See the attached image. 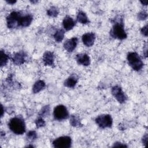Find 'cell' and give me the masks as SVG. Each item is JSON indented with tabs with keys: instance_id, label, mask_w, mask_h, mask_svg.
I'll list each match as a JSON object with an SVG mask.
<instances>
[{
	"instance_id": "2e32d148",
	"label": "cell",
	"mask_w": 148,
	"mask_h": 148,
	"mask_svg": "<svg viewBox=\"0 0 148 148\" xmlns=\"http://www.w3.org/2000/svg\"><path fill=\"white\" fill-rule=\"evenodd\" d=\"M78 81V77L75 74L71 75L64 82V86L68 88H73Z\"/></svg>"
},
{
	"instance_id": "4316f807",
	"label": "cell",
	"mask_w": 148,
	"mask_h": 148,
	"mask_svg": "<svg viewBox=\"0 0 148 148\" xmlns=\"http://www.w3.org/2000/svg\"><path fill=\"white\" fill-rule=\"evenodd\" d=\"M140 32L144 36H147V25H146L145 26L142 27V28L140 30Z\"/></svg>"
},
{
	"instance_id": "d6986e66",
	"label": "cell",
	"mask_w": 148,
	"mask_h": 148,
	"mask_svg": "<svg viewBox=\"0 0 148 148\" xmlns=\"http://www.w3.org/2000/svg\"><path fill=\"white\" fill-rule=\"evenodd\" d=\"M70 124L75 127H79L82 126V124L79 119V117L75 114H72L70 117Z\"/></svg>"
},
{
	"instance_id": "d4e9b609",
	"label": "cell",
	"mask_w": 148,
	"mask_h": 148,
	"mask_svg": "<svg viewBox=\"0 0 148 148\" xmlns=\"http://www.w3.org/2000/svg\"><path fill=\"white\" fill-rule=\"evenodd\" d=\"M35 124L37 128H40L44 127L45 125V120L42 119V117H39L38 119L36 120L35 121Z\"/></svg>"
},
{
	"instance_id": "8fae6325",
	"label": "cell",
	"mask_w": 148,
	"mask_h": 148,
	"mask_svg": "<svg viewBox=\"0 0 148 148\" xmlns=\"http://www.w3.org/2000/svg\"><path fill=\"white\" fill-rule=\"evenodd\" d=\"M76 60L79 64L84 66H88L91 62L90 57L86 53L77 54L76 56Z\"/></svg>"
},
{
	"instance_id": "4fadbf2b",
	"label": "cell",
	"mask_w": 148,
	"mask_h": 148,
	"mask_svg": "<svg viewBox=\"0 0 148 148\" xmlns=\"http://www.w3.org/2000/svg\"><path fill=\"white\" fill-rule=\"evenodd\" d=\"M75 21L69 16H66L62 21V25L66 31H69L75 27Z\"/></svg>"
},
{
	"instance_id": "cb8c5ba5",
	"label": "cell",
	"mask_w": 148,
	"mask_h": 148,
	"mask_svg": "<svg viewBox=\"0 0 148 148\" xmlns=\"http://www.w3.org/2000/svg\"><path fill=\"white\" fill-rule=\"evenodd\" d=\"M27 138L28 140L33 141L38 138V135L35 131H29L27 135Z\"/></svg>"
},
{
	"instance_id": "30bf717a",
	"label": "cell",
	"mask_w": 148,
	"mask_h": 148,
	"mask_svg": "<svg viewBox=\"0 0 148 148\" xmlns=\"http://www.w3.org/2000/svg\"><path fill=\"white\" fill-rule=\"evenodd\" d=\"M77 42L78 39L76 37H73L65 41L64 44V47L67 51L72 52L76 48Z\"/></svg>"
},
{
	"instance_id": "7a4b0ae2",
	"label": "cell",
	"mask_w": 148,
	"mask_h": 148,
	"mask_svg": "<svg viewBox=\"0 0 148 148\" xmlns=\"http://www.w3.org/2000/svg\"><path fill=\"white\" fill-rule=\"evenodd\" d=\"M127 60L129 65L136 71H140L143 66V63L140 56L135 52L129 53L127 55Z\"/></svg>"
},
{
	"instance_id": "ffe728a7",
	"label": "cell",
	"mask_w": 148,
	"mask_h": 148,
	"mask_svg": "<svg viewBox=\"0 0 148 148\" xmlns=\"http://www.w3.org/2000/svg\"><path fill=\"white\" fill-rule=\"evenodd\" d=\"M65 35V31L62 29H59L57 30V31L55 32L54 35V38L55 40L57 42H61L64 37Z\"/></svg>"
},
{
	"instance_id": "e0dca14e",
	"label": "cell",
	"mask_w": 148,
	"mask_h": 148,
	"mask_svg": "<svg viewBox=\"0 0 148 148\" xmlns=\"http://www.w3.org/2000/svg\"><path fill=\"white\" fill-rule=\"evenodd\" d=\"M46 86L45 83L41 80H38L35 83L32 87V91L34 93H38L43 90Z\"/></svg>"
},
{
	"instance_id": "ba28073f",
	"label": "cell",
	"mask_w": 148,
	"mask_h": 148,
	"mask_svg": "<svg viewBox=\"0 0 148 148\" xmlns=\"http://www.w3.org/2000/svg\"><path fill=\"white\" fill-rule=\"evenodd\" d=\"M112 94L117 101L121 103L125 102L127 99L126 95L124 93L121 88L119 86H114L112 87Z\"/></svg>"
},
{
	"instance_id": "5bb4252c",
	"label": "cell",
	"mask_w": 148,
	"mask_h": 148,
	"mask_svg": "<svg viewBox=\"0 0 148 148\" xmlns=\"http://www.w3.org/2000/svg\"><path fill=\"white\" fill-rule=\"evenodd\" d=\"M33 19V17L30 14H27L20 17L19 20L18 25L19 27H28L32 23Z\"/></svg>"
},
{
	"instance_id": "603a6c76",
	"label": "cell",
	"mask_w": 148,
	"mask_h": 148,
	"mask_svg": "<svg viewBox=\"0 0 148 148\" xmlns=\"http://www.w3.org/2000/svg\"><path fill=\"white\" fill-rule=\"evenodd\" d=\"M50 106L49 105H46L45 106H43L42 109L40 110V111L39 113V115L40 117H46L50 113Z\"/></svg>"
},
{
	"instance_id": "7c38bea8",
	"label": "cell",
	"mask_w": 148,
	"mask_h": 148,
	"mask_svg": "<svg viewBox=\"0 0 148 148\" xmlns=\"http://www.w3.org/2000/svg\"><path fill=\"white\" fill-rule=\"evenodd\" d=\"M54 55L53 53L47 51L43 56V62L45 65L52 66L54 65Z\"/></svg>"
},
{
	"instance_id": "52a82bcc",
	"label": "cell",
	"mask_w": 148,
	"mask_h": 148,
	"mask_svg": "<svg viewBox=\"0 0 148 148\" xmlns=\"http://www.w3.org/2000/svg\"><path fill=\"white\" fill-rule=\"evenodd\" d=\"M72 140L68 136H63L59 137L53 142V145L57 148H68L71 146Z\"/></svg>"
},
{
	"instance_id": "f1b7e54d",
	"label": "cell",
	"mask_w": 148,
	"mask_h": 148,
	"mask_svg": "<svg viewBox=\"0 0 148 148\" xmlns=\"http://www.w3.org/2000/svg\"><path fill=\"white\" fill-rule=\"evenodd\" d=\"M120 147H127V146L125 145H123L120 142H116L113 145V147H120Z\"/></svg>"
},
{
	"instance_id": "f546056e",
	"label": "cell",
	"mask_w": 148,
	"mask_h": 148,
	"mask_svg": "<svg viewBox=\"0 0 148 148\" xmlns=\"http://www.w3.org/2000/svg\"><path fill=\"white\" fill-rule=\"evenodd\" d=\"M6 2L9 4H11V5H13L14 3H15L16 2V1H6Z\"/></svg>"
},
{
	"instance_id": "5b68a950",
	"label": "cell",
	"mask_w": 148,
	"mask_h": 148,
	"mask_svg": "<svg viewBox=\"0 0 148 148\" xmlns=\"http://www.w3.org/2000/svg\"><path fill=\"white\" fill-rule=\"evenodd\" d=\"M95 123L101 128H110L112 125L113 120L110 115L101 114L95 119Z\"/></svg>"
},
{
	"instance_id": "83f0119b",
	"label": "cell",
	"mask_w": 148,
	"mask_h": 148,
	"mask_svg": "<svg viewBox=\"0 0 148 148\" xmlns=\"http://www.w3.org/2000/svg\"><path fill=\"white\" fill-rule=\"evenodd\" d=\"M147 134H145L143 137V139H142V142H143V145L146 146H147Z\"/></svg>"
},
{
	"instance_id": "8992f818",
	"label": "cell",
	"mask_w": 148,
	"mask_h": 148,
	"mask_svg": "<svg viewBox=\"0 0 148 148\" xmlns=\"http://www.w3.org/2000/svg\"><path fill=\"white\" fill-rule=\"evenodd\" d=\"M53 115L54 119L57 120H65L69 117V113L66 108L62 105H57L54 108Z\"/></svg>"
},
{
	"instance_id": "484cf974",
	"label": "cell",
	"mask_w": 148,
	"mask_h": 148,
	"mask_svg": "<svg viewBox=\"0 0 148 148\" xmlns=\"http://www.w3.org/2000/svg\"><path fill=\"white\" fill-rule=\"evenodd\" d=\"M147 17V14L145 11H141L138 14V18L139 20H143L146 19Z\"/></svg>"
},
{
	"instance_id": "9a60e30c",
	"label": "cell",
	"mask_w": 148,
	"mask_h": 148,
	"mask_svg": "<svg viewBox=\"0 0 148 148\" xmlns=\"http://www.w3.org/2000/svg\"><path fill=\"white\" fill-rule=\"evenodd\" d=\"M25 56L26 55L23 51L15 53L12 58L13 63L17 65L24 64L25 61Z\"/></svg>"
},
{
	"instance_id": "1f68e13d",
	"label": "cell",
	"mask_w": 148,
	"mask_h": 148,
	"mask_svg": "<svg viewBox=\"0 0 148 148\" xmlns=\"http://www.w3.org/2000/svg\"><path fill=\"white\" fill-rule=\"evenodd\" d=\"M1 109H2V113H1V117H2L3 116V106L2 105L1 106Z\"/></svg>"
},
{
	"instance_id": "ac0fdd59",
	"label": "cell",
	"mask_w": 148,
	"mask_h": 148,
	"mask_svg": "<svg viewBox=\"0 0 148 148\" xmlns=\"http://www.w3.org/2000/svg\"><path fill=\"white\" fill-rule=\"evenodd\" d=\"M77 21L81 24H87L90 22L86 14L83 11H79L77 14Z\"/></svg>"
},
{
	"instance_id": "3957f363",
	"label": "cell",
	"mask_w": 148,
	"mask_h": 148,
	"mask_svg": "<svg viewBox=\"0 0 148 148\" xmlns=\"http://www.w3.org/2000/svg\"><path fill=\"white\" fill-rule=\"evenodd\" d=\"M110 34L113 38L120 40H123L127 38V35L124 30V25L122 21L120 22L114 23L112 29H111Z\"/></svg>"
},
{
	"instance_id": "44dd1931",
	"label": "cell",
	"mask_w": 148,
	"mask_h": 148,
	"mask_svg": "<svg viewBox=\"0 0 148 148\" xmlns=\"http://www.w3.org/2000/svg\"><path fill=\"white\" fill-rule=\"evenodd\" d=\"M9 59V56L5 53L3 50L1 51V58H0V65L2 67L6 65L8 60Z\"/></svg>"
},
{
	"instance_id": "6da1fadb",
	"label": "cell",
	"mask_w": 148,
	"mask_h": 148,
	"mask_svg": "<svg viewBox=\"0 0 148 148\" xmlns=\"http://www.w3.org/2000/svg\"><path fill=\"white\" fill-rule=\"evenodd\" d=\"M10 130L15 134L22 135L25 131V124L20 117H14L11 119L8 124Z\"/></svg>"
},
{
	"instance_id": "277c9868",
	"label": "cell",
	"mask_w": 148,
	"mask_h": 148,
	"mask_svg": "<svg viewBox=\"0 0 148 148\" xmlns=\"http://www.w3.org/2000/svg\"><path fill=\"white\" fill-rule=\"evenodd\" d=\"M22 14L20 12H12L6 17V23L8 27L10 29H13L19 27V20Z\"/></svg>"
},
{
	"instance_id": "9c48e42d",
	"label": "cell",
	"mask_w": 148,
	"mask_h": 148,
	"mask_svg": "<svg viewBox=\"0 0 148 148\" xmlns=\"http://www.w3.org/2000/svg\"><path fill=\"white\" fill-rule=\"evenodd\" d=\"M82 42L87 47L92 46L95 42V35L93 32H87L82 36Z\"/></svg>"
},
{
	"instance_id": "7402d4cb",
	"label": "cell",
	"mask_w": 148,
	"mask_h": 148,
	"mask_svg": "<svg viewBox=\"0 0 148 148\" xmlns=\"http://www.w3.org/2000/svg\"><path fill=\"white\" fill-rule=\"evenodd\" d=\"M59 13L58 9L56 6H51L47 10V14L48 16L52 17H56L58 16Z\"/></svg>"
},
{
	"instance_id": "4dcf8cb0",
	"label": "cell",
	"mask_w": 148,
	"mask_h": 148,
	"mask_svg": "<svg viewBox=\"0 0 148 148\" xmlns=\"http://www.w3.org/2000/svg\"><path fill=\"white\" fill-rule=\"evenodd\" d=\"M140 2H141L143 5H147V3L148 1H140Z\"/></svg>"
}]
</instances>
